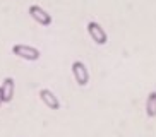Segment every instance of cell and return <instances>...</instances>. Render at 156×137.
<instances>
[{
    "instance_id": "cell-4",
    "label": "cell",
    "mask_w": 156,
    "mask_h": 137,
    "mask_svg": "<svg viewBox=\"0 0 156 137\" xmlns=\"http://www.w3.org/2000/svg\"><path fill=\"white\" fill-rule=\"evenodd\" d=\"M29 16H31V19L36 21L40 26H50L51 24V16L46 12L43 7H40V5H31V7H29Z\"/></svg>"
},
{
    "instance_id": "cell-5",
    "label": "cell",
    "mask_w": 156,
    "mask_h": 137,
    "mask_svg": "<svg viewBox=\"0 0 156 137\" xmlns=\"http://www.w3.org/2000/svg\"><path fill=\"white\" fill-rule=\"evenodd\" d=\"M0 89H2V96H4V103H10L12 98H14V91H16L14 79L12 77H5L4 81H2Z\"/></svg>"
},
{
    "instance_id": "cell-2",
    "label": "cell",
    "mask_w": 156,
    "mask_h": 137,
    "mask_svg": "<svg viewBox=\"0 0 156 137\" xmlns=\"http://www.w3.org/2000/svg\"><path fill=\"white\" fill-rule=\"evenodd\" d=\"M12 53L19 58L28 60V62H36L40 58V50L29 45H14L12 46Z\"/></svg>"
},
{
    "instance_id": "cell-3",
    "label": "cell",
    "mask_w": 156,
    "mask_h": 137,
    "mask_svg": "<svg viewBox=\"0 0 156 137\" xmlns=\"http://www.w3.org/2000/svg\"><path fill=\"white\" fill-rule=\"evenodd\" d=\"M72 76L76 79V82H77V86H81V87L87 86V82H89V70H87L84 62H79V60L74 62L72 64Z\"/></svg>"
},
{
    "instance_id": "cell-6",
    "label": "cell",
    "mask_w": 156,
    "mask_h": 137,
    "mask_svg": "<svg viewBox=\"0 0 156 137\" xmlns=\"http://www.w3.org/2000/svg\"><path fill=\"white\" fill-rule=\"evenodd\" d=\"M40 100L45 103V106H48L50 110H58L60 108V101L50 89H41L40 91Z\"/></svg>"
},
{
    "instance_id": "cell-8",
    "label": "cell",
    "mask_w": 156,
    "mask_h": 137,
    "mask_svg": "<svg viewBox=\"0 0 156 137\" xmlns=\"http://www.w3.org/2000/svg\"><path fill=\"white\" fill-rule=\"evenodd\" d=\"M4 105V96H2V89H0V106Z\"/></svg>"
},
{
    "instance_id": "cell-7",
    "label": "cell",
    "mask_w": 156,
    "mask_h": 137,
    "mask_svg": "<svg viewBox=\"0 0 156 137\" xmlns=\"http://www.w3.org/2000/svg\"><path fill=\"white\" fill-rule=\"evenodd\" d=\"M146 115L149 118L156 117V91H151L146 100Z\"/></svg>"
},
{
    "instance_id": "cell-1",
    "label": "cell",
    "mask_w": 156,
    "mask_h": 137,
    "mask_svg": "<svg viewBox=\"0 0 156 137\" xmlns=\"http://www.w3.org/2000/svg\"><path fill=\"white\" fill-rule=\"evenodd\" d=\"M86 27H87V34L93 40V43H96V45H106L108 34H106L105 27L101 26V24L94 23V21H89Z\"/></svg>"
}]
</instances>
